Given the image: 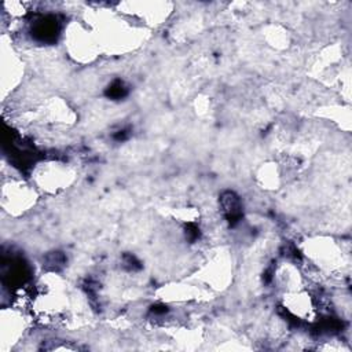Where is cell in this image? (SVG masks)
I'll return each mask as SVG.
<instances>
[{
    "instance_id": "cell-1",
    "label": "cell",
    "mask_w": 352,
    "mask_h": 352,
    "mask_svg": "<svg viewBox=\"0 0 352 352\" xmlns=\"http://www.w3.org/2000/svg\"><path fill=\"white\" fill-rule=\"evenodd\" d=\"M225 208H226V213L227 216L230 217L231 220H237L241 216V210H240V202L237 200V197L233 194V193H229L227 194V201L225 202Z\"/></svg>"
}]
</instances>
